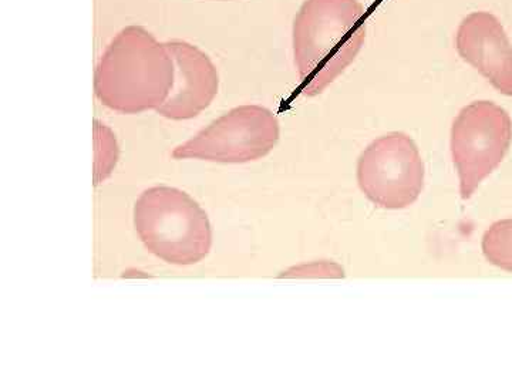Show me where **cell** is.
Masks as SVG:
<instances>
[{
    "label": "cell",
    "instance_id": "cell-1",
    "mask_svg": "<svg viewBox=\"0 0 512 384\" xmlns=\"http://www.w3.org/2000/svg\"><path fill=\"white\" fill-rule=\"evenodd\" d=\"M292 35L301 92L318 96L365 46V6L359 0H305L296 13Z\"/></svg>",
    "mask_w": 512,
    "mask_h": 384
},
{
    "label": "cell",
    "instance_id": "cell-2",
    "mask_svg": "<svg viewBox=\"0 0 512 384\" xmlns=\"http://www.w3.org/2000/svg\"><path fill=\"white\" fill-rule=\"evenodd\" d=\"M175 67L165 43L141 26L114 37L94 73L97 99L121 114L158 110L173 89Z\"/></svg>",
    "mask_w": 512,
    "mask_h": 384
},
{
    "label": "cell",
    "instance_id": "cell-3",
    "mask_svg": "<svg viewBox=\"0 0 512 384\" xmlns=\"http://www.w3.org/2000/svg\"><path fill=\"white\" fill-rule=\"evenodd\" d=\"M134 227L151 254L171 265H194L211 251L207 212L185 191L148 188L134 205Z\"/></svg>",
    "mask_w": 512,
    "mask_h": 384
},
{
    "label": "cell",
    "instance_id": "cell-4",
    "mask_svg": "<svg viewBox=\"0 0 512 384\" xmlns=\"http://www.w3.org/2000/svg\"><path fill=\"white\" fill-rule=\"evenodd\" d=\"M281 136L275 114L262 106L235 107L173 151L175 160L244 164L271 153Z\"/></svg>",
    "mask_w": 512,
    "mask_h": 384
},
{
    "label": "cell",
    "instance_id": "cell-5",
    "mask_svg": "<svg viewBox=\"0 0 512 384\" xmlns=\"http://www.w3.org/2000/svg\"><path fill=\"white\" fill-rule=\"evenodd\" d=\"M511 140L510 114L493 101H474L458 113L451 127V156L463 200L501 164Z\"/></svg>",
    "mask_w": 512,
    "mask_h": 384
},
{
    "label": "cell",
    "instance_id": "cell-6",
    "mask_svg": "<svg viewBox=\"0 0 512 384\" xmlns=\"http://www.w3.org/2000/svg\"><path fill=\"white\" fill-rule=\"evenodd\" d=\"M360 190L386 210H403L424 187V163L413 138L389 133L365 148L357 163Z\"/></svg>",
    "mask_w": 512,
    "mask_h": 384
},
{
    "label": "cell",
    "instance_id": "cell-7",
    "mask_svg": "<svg viewBox=\"0 0 512 384\" xmlns=\"http://www.w3.org/2000/svg\"><path fill=\"white\" fill-rule=\"evenodd\" d=\"M165 45L173 56L175 76L173 89L157 113L170 120L194 119L217 97L220 87L217 67L191 43L171 40Z\"/></svg>",
    "mask_w": 512,
    "mask_h": 384
},
{
    "label": "cell",
    "instance_id": "cell-8",
    "mask_svg": "<svg viewBox=\"0 0 512 384\" xmlns=\"http://www.w3.org/2000/svg\"><path fill=\"white\" fill-rule=\"evenodd\" d=\"M456 47L498 92L512 96V45L497 16L470 13L458 26Z\"/></svg>",
    "mask_w": 512,
    "mask_h": 384
},
{
    "label": "cell",
    "instance_id": "cell-9",
    "mask_svg": "<svg viewBox=\"0 0 512 384\" xmlns=\"http://www.w3.org/2000/svg\"><path fill=\"white\" fill-rule=\"evenodd\" d=\"M483 252L490 264L512 272V220L491 225L484 234Z\"/></svg>",
    "mask_w": 512,
    "mask_h": 384
},
{
    "label": "cell",
    "instance_id": "cell-10",
    "mask_svg": "<svg viewBox=\"0 0 512 384\" xmlns=\"http://www.w3.org/2000/svg\"><path fill=\"white\" fill-rule=\"evenodd\" d=\"M94 144H96V184L109 177L119 158L116 136L109 127L94 121Z\"/></svg>",
    "mask_w": 512,
    "mask_h": 384
},
{
    "label": "cell",
    "instance_id": "cell-11",
    "mask_svg": "<svg viewBox=\"0 0 512 384\" xmlns=\"http://www.w3.org/2000/svg\"><path fill=\"white\" fill-rule=\"evenodd\" d=\"M281 278H345V271L335 262H313L295 266L284 272Z\"/></svg>",
    "mask_w": 512,
    "mask_h": 384
}]
</instances>
